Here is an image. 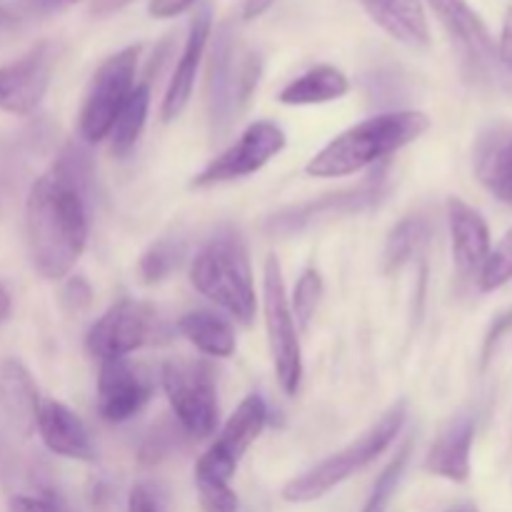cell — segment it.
<instances>
[{
	"mask_svg": "<svg viewBox=\"0 0 512 512\" xmlns=\"http://www.w3.org/2000/svg\"><path fill=\"white\" fill-rule=\"evenodd\" d=\"M150 110V78L135 83L133 93L128 95V100L120 108L118 118H115L113 128H110V153L115 158H123L138 143L140 133L145 128V120H148Z\"/></svg>",
	"mask_w": 512,
	"mask_h": 512,
	"instance_id": "obj_25",
	"label": "cell"
},
{
	"mask_svg": "<svg viewBox=\"0 0 512 512\" xmlns=\"http://www.w3.org/2000/svg\"><path fill=\"white\" fill-rule=\"evenodd\" d=\"M190 283L198 293L213 300L238 323L250 325L255 318V285L248 248L233 230L210 238L190 263Z\"/></svg>",
	"mask_w": 512,
	"mask_h": 512,
	"instance_id": "obj_3",
	"label": "cell"
},
{
	"mask_svg": "<svg viewBox=\"0 0 512 512\" xmlns=\"http://www.w3.org/2000/svg\"><path fill=\"white\" fill-rule=\"evenodd\" d=\"M350 80L335 65H315L300 78L290 80L278 93L283 105H323L348 95Z\"/></svg>",
	"mask_w": 512,
	"mask_h": 512,
	"instance_id": "obj_22",
	"label": "cell"
},
{
	"mask_svg": "<svg viewBox=\"0 0 512 512\" xmlns=\"http://www.w3.org/2000/svg\"><path fill=\"white\" fill-rule=\"evenodd\" d=\"M90 298H93V290L85 283L83 278H70L63 288V305L70 310V313H80L90 305Z\"/></svg>",
	"mask_w": 512,
	"mask_h": 512,
	"instance_id": "obj_33",
	"label": "cell"
},
{
	"mask_svg": "<svg viewBox=\"0 0 512 512\" xmlns=\"http://www.w3.org/2000/svg\"><path fill=\"white\" fill-rule=\"evenodd\" d=\"M163 340H168V328L150 305L120 300L95 320L85 338V348L103 363V360L125 358L133 350L163 343Z\"/></svg>",
	"mask_w": 512,
	"mask_h": 512,
	"instance_id": "obj_9",
	"label": "cell"
},
{
	"mask_svg": "<svg viewBox=\"0 0 512 512\" xmlns=\"http://www.w3.org/2000/svg\"><path fill=\"white\" fill-rule=\"evenodd\" d=\"M478 175L490 193L512 205V133L490 135L478 153Z\"/></svg>",
	"mask_w": 512,
	"mask_h": 512,
	"instance_id": "obj_24",
	"label": "cell"
},
{
	"mask_svg": "<svg viewBox=\"0 0 512 512\" xmlns=\"http://www.w3.org/2000/svg\"><path fill=\"white\" fill-rule=\"evenodd\" d=\"M428 3L443 28L448 30L465 75L470 80L493 78V70L498 65V48L490 38L488 25L470 8L468 0H428Z\"/></svg>",
	"mask_w": 512,
	"mask_h": 512,
	"instance_id": "obj_12",
	"label": "cell"
},
{
	"mask_svg": "<svg viewBox=\"0 0 512 512\" xmlns=\"http://www.w3.org/2000/svg\"><path fill=\"white\" fill-rule=\"evenodd\" d=\"M128 3H133V0H93V13L108 15V13H115V10L125 8Z\"/></svg>",
	"mask_w": 512,
	"mask_h": 512,
	"instance_id": "obj_39",
	"label": "cell"
},
{
	"mask_svg": "<svg viewBox=\"0 0 512 512\" xmlns=\"http://www.w3.org/2000/svg\"><path fill=\"white\" fill-rule=\"evenodd\" d=\"M275 0H243V20L260 18Z\"/></svg>",
	"mask_w": 512,
	"mask_h": 512,
	"instance_id": "obj_37",
	"label": "cell"
},
{
	"mask_svg": "<svg viewBox=\"0 0 512 512\" xmlns=\"http://www.w3.org/2000/svg\"><path fill=\"white\" fill-rule=\"evenodd\" d=\"M445 512H478V508H475V505H455V508H450Z\"/></svg>",
	"mask_w": 512,
	"mask_h": 512,
	"instance_id": "obj_42",
	"label": "cell"
},
{
	"mask_svg": "<svg viewBox=\"0 0 512 512\" xmlns=\"http://www.w3.org/2000/svg\"><path fill=\"white\" fill-rule=\"evenodd\" d=\"M203 512H238V495L230 483H195Z\"/></svg>",
	"mask_w": 512,
	"mask_h": 512,
	"instance_id": "obj_31",
	"label": "cell"
},
{
	"mask_svg": "<svg viewBox=\"0 0 512 512\" xmlns=\"http://www.w3.org/2000/svg\"><path fill=\"white\" fill-rule=\"evenodd\" d=\"M25 3H28V8L38 10V13H53V10L75 3V0H25Z\"/></svg>",
	"mask_w": 512,
	"mask_h": 512,
	"instance_id": "obj_38",
	"label": "cell"
},
{
	"mask_svg": "<svg viewBox=\"0 0 512 512\" xmlns=\"http://www.w3.org/2000/svg\"><path fill=\"white\" fill-rule=\"evenodd\" d=\"M140 45H130L120 53L110 55L90 80L85 90L83 108L78 115V128L83 143L95 145L110 135L120 108L128 100L135 88V75H138Z\"/></svg>",
	"mask_w": 512,
	"mask_h": 512,
	"instance_id": "obj_7",
	"label": "cell"
},
{
	"mask_svg": "<svg viewBox=\"0 0 512 512\" xmlns=\"http://www.w3.org/2000/svg\"><path fill=\"white\" fill-rule=\"evenodd\" d=\"M475 420L470 415H458L450 420L425 458V470L453 483H465L470 478V453H473Z\"/></svg>",
	"mask_w": 512,
	"mask_h": 512,
	"instance_id": "obj_20",
	"label": "cell"
},
{
	"mask_svg": "<svg viewBox=\"0 0 512 512\" xmlns=\"http://www.w3.org/2000/svg\"><path fill=\"white\" fill-rule=\"evenodd\" d=\"M185 258V245L178 238H163L150 245L148 253L140 260V278L145 283H160L168 278Z\"/></svg>",
	"mask_w": 512,
	"mask_h": 512,
	"instance_id": "obj_27",
	"label": "cell"
},
{
	"mask_svg": "<svg viewBox=\"0 0 512 512\" xmlns=\"http://www.w3.org/2000/svg\"><path fill=\"white\" fill-rule=\"evenodd\" d=\"M35 430L43 438L45 448L50 453L60 455V458L70 460H93L95 448L90 440L88 428L83 420L65 408L63 403L55 400H40L38 420H35Z\"/></svg>",
	"mask_w": 512,
	"mask_h": 512,
	"instance_id": "obj_18",
	"label": "cell"
},
{
	"mask_svg": "<svg viewBox=\"0 0 512 512\" xmlns=\"http://www.w3.org/2000/svg\"><path fill=\"white\" fill-rule=\"evenodd\" d=\"M163 390L175 418L195 440H208L218 428V380L208 360L173 358L163 365Z\"/></svg>",
	"mask_w": 512,
	"mask_h": 512,
	"instance_id": "obj_6",
	"label": "cell"
},
{
	"mask_svg": "<svg viewBox=\"0 0 512 512\" xmlns=\"http://www.w3.org/2000/svg\"><path fill=\"white\" fill-rule=\"evenodd\" d=\"M210 30H213V15H210L208 5L195 13L193 23H190L188 40H185V48L180 53L178 65H175V73L170 78L168 90H165L163 108H160V115H163L165 123L178 118L190 103V95H193L195 88V75H198L200 60H203L205 45L210 40Z\"/></svg>",
	"mask_w": 512,
	"mask_h": 512,
	"instance_id": "obj_16",
	"label": "cell"
},
{
	"mask_svg": "<svg viewBox=\"0 0 512 512\" xmlns=\"http://www.w3.org/2000/svg\"><path fill=\"white\" fill-rule=\"evenodd\" d=\"M58 50L53 43H38L8 65H0V110L28 115L40 105L53 78Z\"/></svg>",
	"mask_w": 512,
	"mask_h": 512,
	"instance_id": "obj_13",
	"label": "cell"
},
{
	"mask_svg": "<svg viewBox=\"0 0 512 512\" xmlns=\"http://www.w3.org/2000/svg\"><path fill=\"white\" fill-rule=\"evenodd\" d=\"M370 18L388 35L410 48H425L430 43L428 18L420 0H360Z\"/></svg>",
	"mask_w": 512,
	"mask_h": 512,
	"instance_id": "obj_21",
	"label": "cell"
},
{
	"mask_svg": "<svg viewBox=\"0 0 512 512\" xmlns=\"http://www.w3.org/2000/svg\"><path fill=\"white\" fill-rule=\"evenodd\" d=\"M195 3H198V0H150L148 10L153 18H175V15L193 8Z\"/></svg>",
	"mask_w": 512,
	"mask_h": 512,
	"instance_id": "obj_34",
	"label": "cell"
},
{
	"mask_svg": "<svg viewBox=\"0 0 512 512\" xmlns=\"http://www.w3.org/2000/svg\"><path fill=\"white\" fill-rule=\"evenodd\" d=\"M10 308H13V303H10V293L3 288V285H0V323H3V320H8Z\"/></svg>",
	"mask_w": 512,
	"mask_h": 512,
	"instance_id": "obj_40",
	"label": "cell"
},
{
	"mask_svg": "<svg viewBox=\"0 0 512 512\" xmlns=\"http://www.w3.org/2000/svg\"><path fill=\"white\" fill-rule=\"evenodd\" d=\"M93 180L88 143H68L30 188L25 200V238L30 260L43 278H65L83 255Z\"/></svg>",
	"mask_w": 512,
	"mask_h": 512,
	"instance_id": "obj_1",
	"label": "cell"
},
{
	"mask_svg": "<svg viewBox=\"0 0 512 512\" xmlns=\"http://www.w3.org/2000/svg\"><path fill=\"white\" fill-rule=\"evenodd\" d=\"M263 310L278 383L285 393L295 395L300 388V380H303V353H300L298 323H295L290 298L285 293L283 268H280L275 255H268V260H265Z\"/></svg>",
	"mask_w": 512,
	"mask_h": 512,
	"instance_id": "obj_8",
	"label": "cell"
},
{
	"mask_svg": "<svg viewBox=\"0 0 512 512\" xmlns=\"http://www.w3.org/2000/svg\"><path fill=\"white\" fill-rule=\"evenodd\" d=\"M405 423V403L393 405L373 428L365 430L360 438H355L348 448L338 450L323 463L310 468L300 478L290 480L283 488V498L288 503H313V500L323 498L333 488L350 478L353 473L363 470L365 465L373 463L378 455H383L390 448L395 438H398L400 428Z\"/></svg>",
	"mask_w": 512,
	"mask_h": 512,
	"instance_id": "obj_5",
	"label": "cell"
},
{
	"mask_svg": "<svg viewBox=\"0 0 512 512\" xmlns=\"http://www.w3.org/2000/svg\"><path fill=\"white\" fill-rule=\"evenodd\" d=\"M128 512H158L153 495L148 493V488L143 485H135L128 495Z\"/></svg>",
	"mask_w": 512,
	"mask_h": 512,
	"instance_id": "obj_36",
	"label": "cell"
},
{
	"mask_svg": "<svg viewBox=\"0 0 512 512\" xmlns=\"http://www.w3.org/2000/svg\"><path fill=\"white\" fill-rule=\"evenodd\" d=\"M408 458H410V443H405L403 450L395 455L393 463H390L388 468L380 473L378 483H375L373 493H370V498H368V503H365L363 512H385V508H388V503H390V498H393L395 488H398L400 478H403V470H405V465H408Z\"/></svg>",
	"mask_w": 512,
	"mask_h": 512,
	"instance_id": "obj_30",
	"label": "cell"
},
{
	"mask_svg": "<svg viewBox=\"0 0 512 512\" xmlns=\"http://www.w3.org/2000/svg\"><path fill=\"white\" fill-rule=\"evenodd\" d=\"M428 240V223L418 215H410L403 223H398L390 233L388 245H385V268L393 270L403 268L415 253L425 245Z\"/></svg>",
	"mask_w": 512,
	"mask_h": 512,
	"instance_id": "obj_26",
	"label": "cell"
},
{
	"mask_svg": "<svg viewBox=\"0 0 512 512\" xmlns=\"http://www.w3.org/2000/svg\"><path fill=\"white\" fill-rule=\"evenodd\" d=\"M498 60L505 68L512 70V8H508L503 20V33H500V45H498Z\"/></svg>",
	"mask_w": 512,
	"mask_h": 512,
	"instance_id": "obj_35",
	"label": "cell"
},
{
	"mask_svg": "<svg viewBox=\"0 0 512 512\" xmlns=\"http://www.w3.org/2000/svg\"><path fill=\"white\" fill-rule=\"evenodd\" d=\"M380 188H383V178L370 175V180L360 183L358 188L340 190V193L325 195V198L318 200H308V203H300L295 208L273 215L268 220V230L273 235H293L303 233V230L313 228V225L323 223V220L358 213V210L370 208L380 198Z\"/></svg>",
	"mask_w": 512,
	"mask_h": 512,
	"instance_id": "obj_14",
	"label": "cell"
},
{
	"mask_svg": "<svg viewBox=\"0 0 512 512\" xmlns=\"http://www.w3.org/2000/svg\"><path fill=\"white\" fill-rule=\"evenodd\" d=\"M10 512H68L63 503L50 495H13Z\"/></svg>",
	"mask_w": 512,
	"mask_h": 512,
	"instance_id": "obj_32",
	"label": "cell"
},
{
	"mask_svg": "<svg viewBox=\"0 0 512 512\" xmlns=\"http://www.w3.org/2000/svg\"><path fill=\"white\" fill-rule=\"evenodd\" d=\"M428 128L430 118L420 110H393V113L375 115L335 135L320 153H315L305 170L313 178H345L360 173L388 155L398 153L405 145L415 143Z\"/></svg>",
	"mask_w": 512,
	"mask_h": 512,
	"instance_id": "obj_2",
	"label": "cell"
},
{
	"mask_svg": "<svg viewBox=\"0 0 512 512\" xmlns=\"http://www.w3.org/2000/svg\"><path fill=\"white\" fill-rule=\"evenodd\" d=\"M263 75V58L240 43L230 23L215 33L208 65V115L213 135H225L235 125Z\"/></svg>",
	"mask_w": 512,
	"mask_h": 512,
	"instance_id": "obj_4",
	"label": "cell"
},
{
	"mask_svg": "<svg viewBox=\"0 0 512 512\" xmlns=\"http://www.w3.org/2000/svg\"><path fill=\"white\" fill-rule=\"evenodd\" d=\"M153 383L125 358L103 360L98 375V413L105 423H128L145 408Z\"/></svg>",
	"mask_w": 512,
	"mask_h": 512,
	"instance_id": "obj_15",
	"label": "cell"
},
{
	"mask_svg": "<svg viewBox=\"0 0 512 512\" xmlns=\"http://www.w3.org/2000/svg\"><path fill=\"white\" fill-rule=\"evenodd\" d=\"M38 408L40 395L28 368L20 360H3L0 363V413L20 438H28L35 430Z\"/></svg>",
	"mask_w": 512,
	"mask_h": 512,
	"instance_id": "obj_19",
	"label": "cell"
},
{
	"mask_svg": "<svg viewBox=\"0 0 512 512\" xmlns=\"http://www.w3.org/2000/svg\"><path fill=\"white\" fill-rule=\"evenodd\" d=\"M13 23H15L13 13H10V10L0 3V33H3V30H8Z\"/></svg>",
	"mask_w": 512,
	"mask_h": 512,
	"instance_id": "obj_41",
	"label": "cell"
},
{
	"mask_svg": "<svg viewBox=\"0 0 512 512\" xmlns=\"http://www.w3.org/2000/svg\"><path fill=\"white\" fill-rule=\"evenodd\" d=\"M450 238H453V260L460 278H478L490 255V228L483 215L460 198L448 203Z\"/></svg>",
	"mask_w": 512,
	"mask_h": 512,
	"instance_id": "obj_17",
	"label": "cell"
},
{
	"mask_svg": "<svg viewBox=\"0 0 512 512\" xmlns=\"http://www.w3.org/2000/svg\"><path fill=\"white\" fill-rule=\"evenodd\" d=\"M178 330L210 358H230L235 353V330L228 318L213 310H190L180 315Z\"/></svg>",
	"mask_w": 512,
	"mask_h": 512,
	"instance_id": "obj_23",
	"label": "cell"
},
{
	"mask_svg": "<svg viewBox=\"0 0 512 512\" xmlns=\"http://www.w3.org/2000/svg\"><path fill=\"white\" fill-rule=\"evenodd\" d=\"M320 295H323V278L315 268H305L295 283L293 298H290V310H293V318L300 328L310 325L315 310H318Z\"/></svg>",
	"mask_w": 512,
	"mask_h": 512,
	"instance_id": "obj_28",
	"label": "cell"
},
{
	"mask_svg": "<svg viewBox=\"0 0 512 512\" xmlns=\"http://www.w3.org/2000/svg\"><path fill=\"white\" fill-rule=\"evenodd\" d=\"M512 280V228L505 233V238L490 250L488 260H485L483 270L478 275L480 290L490 293V290H498L500 285H505Z\"/></svg>",
	"mask_w": 512,
	"mask_h": 512,
	"instance_id": "obj_29",
	"label": "cell"
},
{
	"mask_svg": "<svg viewBox=\"0 0 512 512\" xmlns=\"http://www.w3.org/2000/svg\"><path fill=\"white\" fill-rule=\"evenodd\" d=\"M268 423V405L260 395H248L223 425L215 443L195 463V483H230L240 458L258 440Z\"/></svg>",
	"mask_w": 512,
	"mask_h": 512,
	"instance_id": "obj_10",
	"label": "cell"
},
{
	"mask_svg": "<svg viewBox=\"0 0 512 512\" xmlns=\"http://www.w3.org/2000/svg\"><path fill=\"white\" fill-rule=\"evenodd\" d=\"M285 148V133L273 120H258L250 125L228 150L210 160L193 178V188H210V185L228 183V180L245 178L258 173L268 165L280 150Z\"/></svg>",
	"mask_w": 512,
	"mask_h": 512,
	"instance_id": "obj_11",
	"label": "cell"
}]
</instances>
